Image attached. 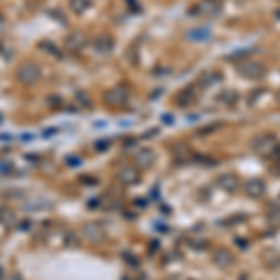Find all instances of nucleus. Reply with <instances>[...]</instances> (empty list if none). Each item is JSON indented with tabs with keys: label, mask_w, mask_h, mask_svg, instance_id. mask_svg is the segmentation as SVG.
I'll list each match as a JSON object with an SVG mask.
<instances>
[{
	"label": "nucleus",
	"mask_w": 280,
	"mask_h": 280,
	"mask_svg": "<svg viewBox=\"0 0 280 280\" xmlns=\"http://www.w3.org/2000/svg\"><path fill=\"white\" fill-rule=\"evenodd\" d=\"M276 137H274L273 133H261L258 137L252 138V144H250V148L254 151L256 155L260 157H267V155H273V150L276 148Z\"/></svg>",
	"instance_id": "obj_1"
},
{
	"label": "nucleus",
	"mask_w": 280,
	"mask_h": 280,
	"mask_svg": "<svg viewBox=\"0 0 280 280\" xmlns=\"http://www.w3.org/2000/svg\"><path fill=\"white\" fill-rule=\"evenodd\" d=\"M135 164L137 168H150L155 164V153L150 148H144V150H138L137 155H135Z\"/></svg>",
	"instance_id": "obj_11"
},
{
	"label": "nucleus",
	"mask_w": 280,
	"mask_h": 280,
	"mask_svg": "<svg viewBox=\"0 0 280 280\" xmlns=\"http://www.w3.org/2000/svg\"><path fill=\"white\" fill-rule=\"evenodd\" d=\"M94 49L99 52V54H109V52L114 49V39L109 36V34H99L94 38Z\"/></svg>",
	"instance_id": "obj_12"
},
{
	"label": "nucleus",
	"mask_w": 280,
	"mask_h": 280,
	"mask_svg": "<svg viewBox=\"0 0 280 280\" xmlns=\"http://www.w3.org/2000/svg\"><path fill=\"white\" fill-rule=\"evenodd\" d=\"M75 101H77L78 107H82V109H88V107H91V99H90V96H88L86 91H77V94H75Z\"/></svg>",
	"instance_id": "obj_22"
},
{
	"label": "nucleus",
	"mask_w": 280,
	"mask_h": 280,
	"mask_svg": "<svg viewBox=\"0 0 280 280\" xmlns=\"http://www.w3.org/2000/svg\"><path fill=\"white\" fill-rule=\"evenodd\" d=\"M82 234H84V237L88 239V241L91 243H103L105 241V226L101 224V222H86L84 226H82Z\"/></svg>",
	"instance_id": "obj_5"
},
{
	"label": "nucleus",
	"mask_w": 280,
	"mask_h": 280,
	"mask_svg": "<svg viewBox=\"0 0 280 280\" xmlns=\"http://www.w3.org/2000/svg\"><path fill=\"white\" fill-rule=\"evenodd\" d=\"M234 261H235V258L228 248H217L215 252H213V263H215L217 267L228 269L234 265Z\"/></svg>",
	"instance_id": "obj_10"
},
{
	"label": "nucleus",
	"mask_w": 280,
	"mask_h": 280,
	"mask_svg": "<svg viewBox=\"0 0 280 280\" xmlns=\"http://www.w3.org/2000/svg\"><path fill=\"white\" fill-rule=\"evenodd\" d=\"M45 103H47L49 109H60V105H62V98L56 96V94H52V96H49V98L45 99Z\"/></svg>",
	"instance_id": "obj_23"
},
{
	"label": "nucleus",
	"mask_w": 280,
	"mask_h": 280,
	"mask_svg": "<svg viewBox=\"0 0 280 280\" xmlns=\"http://www.w3.org/2000/svg\"><path fill=\"white\" fill-rule=\"evenodd\" d=\"M13 221H15V213H13L10 208H0V222L4 226H12Z\"/></svg>",
	"instance_id": "obj_20"
},
{
	"label": "nucleus",
	"mask_w": 280,
	"mask_h": 280,
	"mask_svg": "<svg viewBox=\"0 0 280 280\" xmlns=\"http://www.w3.org/2000/svg\"><path fill=\"white\" fill-rule=\"evenodd\" d=\"M239 280H248V274H247V273H243V274H241V278H239Z\"/></svg>",
	"instance_id": "obj_28"
},
{
	"label": "nucleus",
	"mask_w": 280,
	"mask_h": 280,
	"mask_svg": "<svg viewBox=\"0 0 280 280\" xmlns=\"http://www.w3.org/2000/svg\"><path fill=\"white\" fill-rule=\"evenodd\" d=\"M39 77H41V69H39V65L36 62H25L17 69V80L25 86L36 84L39 80Z\"/></svg>",
	"instance_id": "obj_3"
},
{
	"label": "nucleus",
	"mask_w": 280,
	"mask_h": 280,
	"mask_svg": "<svg viewBox=\"0 0 280 280\" xmlns=\"http://www.w3.org/2000/svg\"><path fill=\"white\" fill-rule=\"evenodd\" d=\"M96 148H98V150H107V148H109V142H107V140H105V142H96Z\"/></svg>",
	"instance_id": "obj_25"
},
{
	"label": "nucleus",
	"mask_w": 280,
	"mask_h": 280,
	"mask_svg": "<svg viewBox=\"0 0 280 280\" xmlns=\"http://www.w3.org/2000/svg\"><path fill=\"white\" fill-rule=\"evenodd\" d=\"M267 222L271 224V226H274V228H278L280 226V208L278 206H274V208L267 213Z\"/></svg>",
	"instance_id": "obj_21"
},
{
	"label": "nucleus",
	"mask_w": 280,
	"mask_h": 280,
	"mask_svg": "<svg viewBox=\"0 0 280 280\" xmlns=\"http://www.w3.org/2000/svg\"><path fill=\"white\" fill-rule=\"evenodd\" d=\"M86 43V38L82 34H69L67 38H65V47L69 49V51H80Z\"/></svg>",
	"instance_id": "obj_16"
},
{
	"label": "nucleus",
	"mask_w": 280,
	"mask_h": 280,
	"mask_svg": "<svg viewBox=\"0 0 280 280\" xmlns=\"http://www.w3.org/2000/svg\"><path fill=\"white\" fill-rule=\"evenodd\" d=\"M127 101H129V90L124 84L114 86V88H111V90L105 94V103L109 105V107H114V109L125 107Z\"/></svg>",
	"instance_id": "obj_4"
},
{
	"label": "nucleus",
	"mask_w": 280,
	"mask_h": 280,
	"mask_svg": "<svg viewBox=\"0 0 280 280\" xmlns=\"http://www.w3.org/2000/svg\"><path fill=\"white\" fill-rule=\"evenodd\" d=\"M237 73L248 80H260L265 77V65L254 62V60H245V62L237 64Z\"/></svg>",
	"instance_id": "obj_2"
},
{
	"label": "nucleus",
	"mask_w": 280,
	"mask_h": 280,
	"mask_svg": "<svg viewBox=\"0 0 280 280\" xmlns=\"http://www.w3.org/2000/svg\"><path fill=\"white\" fill-rule=\"evenodd\" d=\"M217 185L221 187L224 193H228V195H234L239 191V177L232 174V172H226V174H221V176L217 177Z\"/></svg>",
	"instance_id": "obj_8"
},
{
	"label": "nucleus",
	"mask_w": 280,
	"mask_h": 280,
	"mask_svg": "<svg viewBox=\"0 0 280 280\" xmlns=\"http://www.w3.org/2000/svg\"><path fill=\"white\" fill-rule=\"evenodd\" d=\"M235 243H237L241 248H247V241H245V239H235Z\"/></svg>",
	"instance_id": "obj_27"
},
{
	"label": "nucleus",
	"mask_w": 280,
	"mask_h": 280,
	"mask_svg": "<svg viewBox=\"0 0 280 280\" xmlns=\"http://www.w3.org/2000/svg\"><path fill=\"white\" fill-rule=\"evenodd\" d=\"M69 6L75 13H84L90 10L91 0H69Z\"/></svg>",
	"instance_id": "obj_19"
},
{
	"label": "nucleus",
	"mask_w": 280,
	"mask_h": 280,
	"mask_svg": "<svg viewBox=\"0 0 280 280\" xmlns=\"http://www.w3.org/2000/svg\"><path fill=\"white\" fill-rule=\"evenodd\" d=\"M221 78H222L221 73L209 71V73H204V75H202L200 78H198V80H200V86H202V88H208V86H211V84H215V82H219Z\"/></svg>",
	"instance_id": "obj_18"
},
{
	"label": "nucleus",
	"mask_w": 280,
	"mask_h": 280,
	"mask_svg": "<svg viewBox=\"0 0 280 280\" xmlns=\"http://www.w3.org/2000/svg\"><path fill=\"white\" fill-rule=\"evenodd\" d=\"M211 2H215V4H221L222 0H211Z\"/></svg>",
	"instance_id": "obj_29"
},
{
	"label": "nucleus",
	"mask_w": 280,
	"mask_h": 280,
	"mask_svg": "<svg viewBox=\"0 0 280 280\" xmlns=\"http://www.w3.org/2000/svg\"><path fill=\"white\" fill-rule=\"evenodd\" d=\"M221 127V124H213L211 127H208V129H198V133H211V131H215Z\"/></svg>",
	"instance_id": "obj_24"
},
{
	"label": "nucleus",
	"mask_w": 280,
	"mask_h": 280,
	"mask_svg": "<svg viewBox=\"0 0 280 280\" xmlns=\"http://www.w3.org/2000/svg\"><path fill=\"white\" fill-rule=\"evenodd\" d=\"M221 13V6L211 2V0H204L200 4H196L193 10H191V15H200V17H217Z\"/></svg>",
	"instance_id": "obj_7"
},
{
	"label": "nucleus",
	"mask_w": 280,
	"mask_h": 280,
	"mask_svg": "<svg viewBox=\"0 0 280 280\" xmlns=\"http://www.w3.org/2000/svg\"><path fill=\"white\" fill-rule=\"evenodd\" d=\"M187 39L189 41H195V43H202V41H209L211 39V30L202 26V28H193L187 32Z\"/></svg>",
	"instance_id": "obj_14"
},
{
	"label": "nucleus",
	"mask_w": 280,
	"mask_h": 280,
	"mask_svg": "<svg viewBox=\"0 0 280 280\" xmlns=\"http://www.w3.org/2000/svg\"><path fill=\"white\" fill-rule=\"evenodd\" d=\"M195 99H196V96H195V88H185V90L179 94V98H177V105L179 107H189L191 103H195Z\"/></svg>",
	"instance_id": "obj_17"
},
{
	"label": "nucleus",
	"mask_w": 280,
	"mask_h": 280,
	"mask_svg": "<svg viewBox=\"0 0 280 280\" xmlns=\"http://www.w3.org/2000/svg\"><path fill=\"white\" fill-rule=\"evenodd\" d=\"M243 189H245V195H247L248 198H261V196L265 195L267 187H265V181H263V179L254 177V179H248V181L243 185Z\"/></svg>",
	"instance_id": "obj_9"
},
{
	"label": "nucleus",
	"mask_w": 280,
	"mask_h": 280,
	"mask_svg": "<svg viewBox=\"0 0 280 280\" xmlns=\"http://www.w3.org/2000/svg\"><path fill=\"white\" fill-rule=\"evenodd\" d=\"M217 101L221 105H224V107H234L239 101V94L235 90H224L217 96Z\"/></svg>",
	"instance_id": "obj_15"
},
{
	"label": "nucleus",
	"mask_w": 280,
	"mask_h": 280,
	"mask_svg": "<svg viewBox=\"0 0 280 280\" xmlns=\"http://www.w3.org/2000/svg\"><path fill=\"white\" fill-rule=\"evenodd\" d=\"M118 181L125 185V187L137 185L140 181V170L137 166H122V168L118 170Z\"/></svg>",
	"instance_id": "obj_6"
},
{
	"label": "nucleus",
	"mask_w": 280,
	"mask_h": 280,
	"mask_svg": "<svg viewBox=\"0 0 280 280\" xmlns=\"http://www.w3.org/2000/svg\"><path fill=\"white\" fill-rule=\"evenodd\" d=\"M174 157H176L177 163H189V161H195V153L191 151V148L187 144H177L174 148Z\"/></svg>",
	"instance_id": "obj_13"
},
{
	"label": "nucleus",
	"mask_w": 280,
	"mask_h": 280,
	"mask_svg": "<svg viewBox=\"0 0 280 280\" xmlns=\"http://www.w3.org/2000/svg\"><path fill=\"white\" fill-rule=\"evenodd\" d=\"M273 157H276V159L280 161V144H276V148L273 150Z\"/></svg>",
	"instance_id": "obj_26"
}]
</instances>
